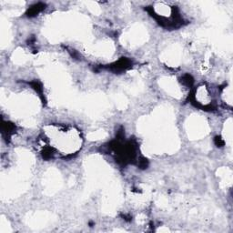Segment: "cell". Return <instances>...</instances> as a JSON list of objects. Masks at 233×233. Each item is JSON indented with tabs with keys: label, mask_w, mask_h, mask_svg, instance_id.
<instances>
[{
	"label": "cell",
	"mask_w": 233,
	"mask_h": 233,
	"mask_svg": "<svg viewBox=\"0 0 233 233\" xmlns=\"http://www.w3.org/2000/svg\"><path fill=\"white\" fill-rule=\"evenodd\" d=\"M44 7H45V5H43V4H37V5H36V6L32 7L30 8V10L28 11L27 15H28L29 17H32V16H34V15H36L38 12L41 11V10L43 9Z\"/></svg>",
	"instance_id": "cell-1"
}]
</instances>
